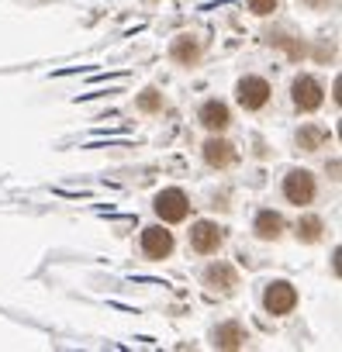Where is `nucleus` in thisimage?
<instances>
[{"label": "nucleus", "mask_w": 342, "mask_h": 352, "mask_svg": "<svg viewBox=\"0 0 342 352\" xmlns=\"http://www.w3.org/2000/svg\"><path fill=\"white\" fill-rule=\"evenodd\" d=\"M290 97H294V107H297V111L311 114V111H318V107L325 104V87H321L314 76L301 73V76L290 83Z\"/></svg>", "instance_id": "1"}, {"label": "nucleus", "mask_w": 342, "mask_h": 352, "mask_svg": "<svg viewBox=\"0 0 342 352\" xmlns=\"http://www.w3.org/2000/svg\"><path fill=\"white\" fill-rule=\"evenodd\" d=\"M152 208H156V214H159L162 221H169V225H177V221H184V218L191 214V201H187V194L177 190V187L156 194Z\"/></svg>", "instance_id": "2"}, {"label": "nucleus", "mask_w": 342, "mask_h": 352, "mask_svg": "<svg viewBox=\"0 0 342 352\" xmlns=\"http://www.w3.org/2000/svg\"><path fill=\"white\" fill-rule=\"evenodd\" d=\"M270 94L273 90H270V83L263 76H242L239 87H235V97H239V104L246 111H263L270 104Z\"/></svg>", "instance_id": "3"}, {"label": "nucleus", "mask_w": 342, "mask_h": 352, "mask_svg": "<svg viewBox=\"0 0 342 352\" xmlns=\"http://www.w3.org/2000/svg\"><path fill=\"white\" fill-rule=\"evenodd\" d=\"M314 176L308 173V169H290L287 176H284V197L290 201V204H311L314 201Z\"/></svg>", "instance_id": "4"}, {"label": "nucleus", "mask_w": 342, "mask_h": 352, "mask_svg": "<svg viewBox=\"0 0 342 352\" xmlns=\"http://www.w3.org/2000/svg\"><path fill=\"white\" fill-rule=\"evenodd\" d=\"M263 307H266L270 314H290V311L297 307V290H294L287 280H273V283H266V290H263Z\"/></svg>", "instance_id": "5"}, {"label": "nucleus", "mask_w": 342, "mask_h": 352, "mask_svg": "<svg viewBox=\"0 0 342 352\" xmlns=\"http://www.w3.org/2000/svg\"><path fill=\"white\" fill-rule=\"evenodd\" d=\"M191 245H194V252L211 256V252H218L225 245V228L215 225V221H197L191 228Z\"/></svg>", "instance_id": "6"}, {"label": "nucleus", "mask_w": 342, "mask_h": 352, "mask_svg": "<svg viewBox=\"0 0 342 352\" xmlns=\"http://www.w3.org/2000/svg\"><path fill=\"white\" fill-rule=\"evenodd\" d=\"M142 252L149 259H166L169 252H173V232H166L162 225L142 228Z\"/></svg>", "instance_id": "7"}, {"label": "nucleus", "mask_w": 342, "mask_h": 352, "mask_svg": "<svg viewBox=\"0 0 342 352\" xmlns=\"http://www.w3.org/2000/svg\"><path fill=\"white\" fill-rule=\"evenodd\" d=\"M235 159H239V152H235V145H228L225 138H208V142H204V162H208V166L228 169Z\"/></svg>", "instance_id": "8"}, {"label": "nucleus", "mask_w": 342, "mask_h": 352, "mask_svg": "<svg viewBox=\"0 0 342 352\" xmlns=\"http://www.w3.org/2000/svg\"><path fill=\"white\" fill-rule=\"evenodd\" d=\"M197 118H201V124H204L208 131H225V128L232 124V111H228V104H222V100H208Z\"/></svg>", "instance_id": "9"}, {"label": "nucleus", "mask_w": 342, "mask_h": 352, "mask_svg": "<svg viewBox=\"0 0 342 352\" xmlns=\"http://www.w3.org/2000/svg\"><path fill=\"white\" fill-rule=\"evenodd\" d=\"M204 283H208L211 290L228 294V290H235V287H239V276H235V270H232L228 263H211V266L204 270Z\"/></svg>", "instance_id": "10"}, {"label": "nucleus", "mask_w": 342, "mask_h": 352, "mask_svg": "<svg viewBox=\"0 0 342 352\" xmlns=\"http://www.w3.org/2000/svg\"><path fill=\"white\" fill-rule=\"evenodd\" d=\"M253 232H256L263 242H277V239L284 235V218H280L277 211H259V214H256Z\"/></svg>", "instance_id": "11"}, {"label": "nucleus", "mask_w": 342, "mask_h": 352, "mask_svg": "<svg viewBox=\"0 0 342 352\" xmlns=\"http://www.w3.org/2000/svg\"><path fill=\"white\" fill-rule=\"evenodd\" d=\"M215 345H218V349H242V345H246V331H242V324H239V321H225V324H218V331H215Z\"/></svg>", "instance_id": "12"}, {"label": "nucleus", "mask_w": 342, "mask_h": 352, "mask_svg": "<svg viewBox=\"0 0 342 352\" xmlns=\"http://www.w3.org/2000/svg\"><path fill=\"white\" fill-rule=\"evenodd\" d=\"M169 56H173L177 63H184V66H191V63L201 59V42L191 38V35H180L173 45H169Z\"/></svg>", "instance_id": "13"}, {"label": "nucleus", "mask_w": 342, "mask_h": 352, "mask_svg": "<svg viewBox=\"0 0 342 352\" xmlns=\"http://www.w3.org/2000/svg\"><path fill=\"white\" fill-rule=\"evenodd\" d=\"M321 232H325V221L318 214H308L297 221V242H304V245H314L321 239Z\"/></svg>", "instance_id": "14"}, {"label": "nucleus", "mask_w": 342, "mask_h": 352, "mask_svg": "<svg viewBox=\"0 0 342 352\" xmlns=\"http://www.w3.org/2000/svg\"><path fill=\"white\" fill-rule=\"evenodd\" d=\"M325 138H328V131H325V128H318V124H308V128H301V131H297V145H301L304 152L321 148V145H325Z\"/></svg>", "instance_id": "15"}, {"label": "nucleus", "mask_w": 342, "mask_h": 352, "mask_svg": "<svg viewBox=\"0 0 342 352\" xmlns=\"http://www.w3.org/2000/svg\"><path fill=\"white\" fill-rule=\"evenodd\" d=\"M277 4H280V0H249V11L259 14V18H266V14L277 11Z\"/></svg>", "instance_id": "16"}, {"label": "nucleus", "mask_w": 342, "mask_h": 352, "mask_svg": "<svg viewBox=\"0 0 342 352\" xmlns=\"http://www.w3.org/2000/svg\"><path fill=\"white\" fill-rule=\"evenodd\" d=\"M138 107H142V111H159V97H156V90H145V94L138 97Z\"/></svg>", "instance_id": "17"}, {"label": "nucleus", "mask_w": 342, "mask_h": 352, "mask_svg": "<svg viewBox=\"0 0 342 352\" xmlns=\"http://www.w3.org/2000/svg\"><path fill=\"white\" fill-rule=\"evenodd\" d=\"M301 4H308V8H314V11H321V8H328V0H301Z\"/></svg>", "instance_id": "18"}]
</instances>
